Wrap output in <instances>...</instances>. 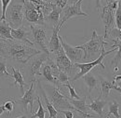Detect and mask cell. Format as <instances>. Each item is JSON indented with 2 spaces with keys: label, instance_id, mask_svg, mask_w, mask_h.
Returning a JSON list of instances; mask_svg holds the SVG:
<instances>
[{
  "label": "cell",
  "instance_id": "603a6c76",
  "mask_svg": "<svg viewBox=\"0 0 121 118\" xmlns=\"http://www.w3.org/2000/svg\"><path fill=\"white\" fill-rule=\"evenodd\" d=\"M100 95L104 97H108L111 89H113L114 86L112 82L107 80L105 78L100 77Z\"/></svg>",
  "mask_w": 121,
  "mask_h": 118
},
{
  "label": "cell",
  "instance_id": "ffe728a7",
  "mask_svg": "<svg viewBox=\"0 0 121 118\" xmlns=\"http://www.w3.org/2000/svg\"><path fill=\"white\" fill-rule=\"evenodd\" d=\"M62 9L58 7L53 1V5L52 6V10L45 18V20H48L53 22L54 25H58L60 21V14L62 13Z\"/></svg>",
  "mask_w": 121,
  "mask_h": 118
},
{
  "label": "cell",
  "instance_id": "5bb4252c",
  "mask_svg": "<svg viewBox=\"0 0 121 118\" xmlns=\"http://www.w3.org/2000/svg\"><path fill=\"white\" fill-rule=\"evenodd\" d=\"M60 29L61 28L60 27V24L53 26L51 37L50 39L49 42L47 44V48L50 53H56L62 47L58 35Z\"/></svg>",
  "mask_w": 121,
  "mask_h": 118
},
{
  "label": "cell",
  "instance_id": "8992f818",
  "mask_svg": "<svg viewBox=\"0 0 121 118\" xmlns=\"http://www.w3.org/2000/svg\"><path fill=\"white\" fill-rule=\"evenodd\" d=\"M24 18L23 3H14L9 6L6 13V20L13 29L21 27Z\"/></svg>",
  "mask_w": 121,
  "mask_h": 118
},
{
  "label": "cell",
  "instance_id": "f546056e",
  "mask_svg": "<svg viewBox=\"0 0 121 118\" xmlns=\"http://www.w3.org/2000/svg\"><path fill=\"white\" fill-rule=\"evenodd\" d=\"M1 16L0 18V21H2V20H6L7 10V9L10 4V3H12V1L2 0V1H1Z\"/></svg>",
  "mask_w": 121,
  "mask_h": 118
},
{
  "label": "cell",
  "instance_id": "5b68a950",
  "mask_svg": "<svg viewBox=\"0 0 121 118\" xmlns=\"http://www.w3.org/2000/svg\"><path fill=\"white\" fill-rule=\"evenodd\" d=\"M118 1H106V5L102 8L101 18L105 26L104 39H106L108 31L115 28V12H116Z\"/></svg>",
  "mask_w": 121,
  "mask_h": 118
},
{
  "label": "cell",
  "instance_id": "3957f363",
  "mask_svg": "<svg viewBox=\"0 0 121 118\" xmlns=\"http://www.w3.org/2000/svg\"><path fill=\"white\" fill-rule=\"evenodd\" d=\"M116 50H117V47L113 48L111 50H109L106 51L104 46L102 49L100 56L95 61H90V62H88V63H74V65L77 68H78L80 70L79 73H77L75 74V76L71 80V82H74V81H77L78 80H79L80 78H81L84 75H86V74L89 73L95 67H96L97 65H100L103 69H105V65H104V63H103V60H104V58L106 55L110 54L111 53L113 52Z\"/></svg>",
  "mask_w": 121,
  "mask_h": 118
},
{
  "label": "cell",
  "instance_id": "30bf717a",
  "mask_svg": "<svg viewBox=\"0 0 121 118\" xmlns=\"http://www.w3.org/2000/svg\"><path fill=\"white\" fill-rule=\"evenodd\" d=\"M30 28L31 30L35 42L46 54L49 55L50 52L47 48L48 43H47V34L44 27L40 25L31 24L30 25Z\"/></svg>",
  "mask_w": 121,
  "mask_h": 118
},
{
  "label": "cell",
  "instance_id": "d590c367",
  "mask_svg": "<svg viewBox=\"0 0 121 118\" xmlns=\"http://www.w3.org/2000/svg\"><path fill=\"white\" fill-rule=\"evenodd\" d=\"M67 3H68V1H67V0H66V1H62V0H60V1H54V3H55L58 7H60L61 9H62L67 5Z\"/></svg>",
  "mask_w": 121,
  "mask_h": 118
},
{
  "label": "cell",
  "instance_id": "6da1fadb",
  "mask_svg": "<svg viewBox=\"0 0 121 118\" xmlns=\"http://www.w3.org/2000/svg\"><path fill=\"white\" fill-rule=\"evenodd\" d=\"M41 54V50L32 46L16 40H3L0 42V55L20 64H25L30 58Z\"/></svg>",
  "mask_w": 121,
  "mask_h": 118
},
{
  "label": "cell",
  "instance_id": "74e56055",
  "mask_svg": "<svg viewBox=\"0 0 121 118\" xmlns=\"http://www.w3.org/2000/svg\"><path fill=\"white\" fill-rule=\"evenodd\" d=\"M27 118V117L25 116H20V117H18V118Z\"/></svg>",
  "mask_w": 121,
  "mask_h": 118
},
{
  "label": "cell",
  "instance_id": "44dd1931",
  "mask_svg": "<svg viewBox=\"0 0 121 118\" xmlns=\"http://www.w3.org/2000/svg\"><path fill=\"white\" fill-rule=\"evenodd\" d=\"M12 29L7 20L0 21V36L3 40H14L11 36Z\"/></svg>",
  "mask_w": 121,
  "mask_h": 118
},
{
  "label": "cell",
  "instance_id": "836d02e7",
  "mask_svg": "<svg viewBox=\"0 0 121 118\" xmlns=\"http://www.w3.org/2000/svg\"><path fill=\"white\" fill-rule=\"evenodd\" d=\"M0 76H8L13 78V74H10L7 70L6 63L2 61H0Z\"/></svg>",
  "mask_w": 121,
  "mask_h": 118
},
{
  "label": "cell",
  "instance_id": "d4e9b609",
  "mask_svg": "<svg viewBox=\"0 0 121 118\" xmlns=\"http://www.w3.org/2000/svg\"><path fill=\"white\" fill-rule=\"evenodd\" d=\"M41 88V90H42V95L43 97V99H44V102L45 105H46V108L47 110L49 112V118H57V116H58V110H57L56 108H54V106L52 105L51 103L49 101V99L47 97L46 93L45 92L44 89Z\"/></svg>",
  "mask_w": 121,
  "mask_h": 118
},
{
  "label": "cell",
  "instance_id": "2e32d148",
  "mask_svg": "<svg viewBox=\"0 0 121 118\" xmlns=\"http://www.w3.org/2000/svg\"><path fill=\"white\" fill-rule=\"evenodd\" d=\"M91 103L90 104L87 105V108L90 110L95 112L96 114H98L100 118L102 117L103 110L105 106L107 104V101L102 100L101 98V95H100L97 98H92L90 97Z\"/></svg>",
  "mask_w": 121,
  "mask_h": 118
},
{
  "label": "cell",
  "instance_id": "9c48e42d",
  "mask_svg": "<svg viewBox=\"0 0 121 118\" xmlns=\"http://www.w3.org/2000/svg\"><path fill=\"white\" fill-rule=\"evenodd\" d=\"M55 54V64L61 72L71 74L74 70V64L65 54L62 47Z\"/></svg>",
  "mask_w": 121,
  "mask_h": 118
},
{
  "label": "cell",
  "instance_id": "cb8c5ba5",
  "mask_svg": "<svg viewBox=\"0 0 121 118\" xmlns=\"http://www.w3.org/2000/svg\"><path fill=\"white\" fill-rule=\"evenodd\" d=\"M42 71H43L42 74H43L45 78H46V80L50 82H51V83L54 84V85H56V87H58V85H59L60 83L58 80L53 74L51 65H47V64L44 65V67H43Z\"/></svg>",
  "mask_w": 121,
  "mask_h": 118
},
{
  "label": "cell",
  "instance_id": "8d00e7d4",
  "mask_svg": "<svg viewBox=\"0 0 121 118\" xmlns=\"http://www.w3.org/2000/svg\"><path fill=\"white\" fill-rule=\"evenodd\" d=\"M5 112V109L4 108V106L3 104V105H0V116H1L3 114V113Z\"/></svg>",
  "mask_w": 121,
  "mask_h": 118
},
{
  "label": "cell",
  "instance_id": "9a60e30c",
  "mask_svg": "<svg viewBox=\"0 0 121 118\" xmlns=\"http://www.w3.org/2000/svg\"><path fill=\"white\" fill-rule=\"evenodd\" d=\"M11 36L14 40H21L23 43L28 44L30 46H34V43L32 42L28 37V32L24 26H21L17 29H12Z\"/></svg>",
  "mask_w": 121,
  "mask_h": 118
},
{
  "label": "cell",
  "instance_id": "4fadbf2b",
  "mask_svg": "<svg viewBox=\"0 0 121 118\" xmlns=\"http://www.w3.org/2000/svg\"><path fill=\"white\" fill-rule=\"evenodd\" d=\"M69 102L71 104L72 106L75 109L77 110V112L81 114L82 118H96V116L91 115L90 113H87V110L89 108H87L86 104V97L84 96L79 100L77 99H71L68 97Z\"/></svg>",
  "mask_w": 121,
  "mask_h": 118
},
{
  "label": "cell",
  "instance_id": "7402d4cb",
  "mask_svg": "<svg viewBox=\"0 0 121 118\" xmlns=\"http://www.w3.org/2000/svg\"><path fill=\"white\" fill-rule=\"evenodd\" d=\"M84 82L88 89L89 94H91L95 88L98 85V80L92 73H89L83 76Z\"/></svg>",
  "mask_w": 121,
  "mask_h": 118
},
{
  "label": "cell",
  "instance_id": "ac0fdd59",
  "mask_svg": "<svg viewBox=\"0 0 121 118\" xmlns=\"http://www.w3.org/2000/svg\"><path fill=\"white\" fill-rule=\"evenodd\" d=\"M114 42V44L111 46V48H117V52L116 55L114 56L113 59L111 60V65L114 66V71L117 72L119 70V65L121 61V40L119 39H113Z\"/></svg>",
  "mask_w": 121,
  "mask_h": 118
},
{
  "label": "cell",
  "instance_id": "f1b7e54d",
  "mask_svg": "<svg viewBox=\"0 0 121 118\" xmlns=\"http://www.w3.org/2000/svg\"><path fill=\"white\" fill-rule=\"evenodd\" d=\"M62 85H64L65 87H66L68 89V90H69V94H70V96H71V99H77V100H79L81 98V97H80L77 93L76 92V91H75V89L74 88L73 86V85L71 84L70 83V82H68L67 84H62Z\"/></svg>",
  "mask_w": 121,
  "mask_h": 118
},
{
  "label": "cell",
  "instance_id": "e0dca14e",
  "mask_svg": "<svg viewBox=\"0 0 121 118\" xmlns=\"http://www.w3.org/2000/svg\"><path fill=\"white\" fill-rule=\"evenodd\" d=\"M11 69L13 70V78H14V82H13V85H18L19 88H20V92L22 94V95L25 93V91H24V87L27 86V84L24 81V78L23 76L22 73H21L19 69H16L14 67H11Z\"/></svg>",
  "mask_w": 121,
  "mask_h": 118
},
{
  "label": "cell",
  "instance_id": "7c38bea8",
  "mask_svg": "<svg viewBox=\"0 0 121 118\" xmlns=\"http://www.w3.org/2000/svg\"><path fill=\"white\" fill-rule=\"evenodd\" d=\"M59 39L62 47L67 58L71 60L72 63L73 64L75 63H79L80 61L83 60V51L77 48L76 46L70 45L61 36H59Z\"/></svg>",
  "mask_w": 121,
  "mask_h": 118
},
{
  "label": "cell",
  "instance_id": "b9f144b4",
  "mask_svg": "<svg viewBox=\"0 0 121 118\" xmlns=\"http://www.w3.org/2000/svg\"><path fill=\"white\" fill-rule=\"evenodd\" d=\"M1 88H0V91H1Z\"/></svg>",
  "mask_w": 121,
  "mask_h": 118
},
{
  "label": "cell",
  "instance_id": "f35d334b",
  "mask_svg": "<svg viewBox=\"0 0 121 118\" xmlns=\"http://www.w3.org/2000/svg\"><path fill=\"white\" fill-rule=\"evenodd\" d=\"M106 118H110V115H109V114H108L106 116Z\"/></svg>",
  "mask_w": 121,
  "mask_h": 118
},
{
  "label": "cell",
  "instance_id": "277c9868",
  "mask_svg": "<svg viewBox=\"0 0 121 118\" xmlns=\"http://www.w3.org/2000/svg\"><path fill=\"white\" fill-rule=\"evenodd\" d=\"M23 13L25 19L36 25H44L45 17L43 11L35 1H23Z\"/></svg>",
  "mask_w": 121,
  "mask_h": 118
},
{
  "label": "cell",
  "instance_id": "484cf974",
  "mask_svg": "<svg viewBox=\"0 0 121 118\" xmlns=\"http://www.w3.org/2000/svg\"><path fill=\"white\" fill-rule=\"evenodd\" d=\"M119 104L116 101H113L109 104V112L108 114L113 115L115 118H121L119 113Z\"/></svg>",
  "mask_w": 121,
  "mask_h": 118
},
{
  "label": "cell",
  "instance_id": "1f68e13d",
  "mask_svg": "<svg viewBox=\"0 0 121 118\" xmlns=\"http://www.w3.org/2000/svg\"><path fill=\"white\" fill-rule=\"evenodd\" d=\"M10 99H9V101H7V102H5L4 103V108L5 109V111H7L9 113H11L13 110H14V109L15 107V102L14 101L12 98H10Z\"/></svg>",
  "mask_w": 121,
  "mask_h": 118
},
{
  "label": "cell",
  "instance_id": "4316f807",
  "mask_svg": "<svg viewBox=\"0 0 121 118\" xmlns=\"http://www.w3.org/2000/svg\"><path fill=\"white\" fill-rule=\"evenodd\" d=\"M37 101L39 107H38L37 112L34 115H32L31 118H45L46 111L44 109L41 101H40V97H37Z\"/></svg>",
  "mask_w": 121,
  "mask_h": 118
},
{
  "label": "cell",
  "instance_id": "ab89813d",
  "mask_svg": "<svg viewBox=\"0 0 121 118\" xmlns=\"http://www.w3.org/2000/svg\"><path fill=\"white\" fill-rule=\"evenodd\" d=\"M117 91H118V92H119V93H121V90H117Z\"/></svg>",
  "mask_w": 121,
  "mask_h": 118
},
{
  "label": "cell",
  "instance_id": "4dcf8cb0",
  "mask_svg": "<svg viewBox=\"0 0 121 118\" xmlns=\"http://www.w3.org/2000/svg\"><path fill=\"white\" fill-rule=\"evenodd\" d=\"M108 37H113V39H115L121 40V30L117 28H112L108 31V33L107 34L106 39Z\"/></svg>",
  "mask_w": 121,
  "mask_h": 118
},
{
  "label": "cell",
  "instance_id": "60d3db41",
  "mask_svg": "<svg viewBox=\"0 0 121 118\" xmlns=\"http://www.w3.org/2000/svg\"><path fill=\"white\" fill-rule=\"evenodd\" d=\"M0 59H3V58L1 56V55H0Z\"/></svg>",
  "mask_w": 121,
  "mask_h": 118
},
{
  "label": "cell",
  "instance_id": "52a82bcc",
  "mask_svg": "<svg viewBox=\"0 0 121 118\" xmlns=\"http://www.w3.org/2000/svg\"><path fill=\"white\" fill-rule=\"evenodd\" d=\"M51 103L57 110H73L77 112V109L72 106L68 99V97L64 95L56 86L52 88V93L50 97Z\"/></svg>",
  "mask_w": 121,
  "mask_h": 118
},
{
  "label": "cell",
  "instance_id": "7a4b0ae2",
  "mask_svg": "<svg viewBox=\"0 0 121 118\" xmlns=\"http://www.w3.org/2000/svg\"><path fill=\"white\" fill-rule=\"evenodd\" d=\"M105 44H108V43L104 40V36L98 35L96 30H93L90 40L76 47L83 51V60H89L91 59V56H94L98 53L100 54L102 49Z\"/></svg>",
  "mask_w": 121,
  "mask_h": 118
},
{
  "label": "cell",
  "instance_id": "8fae6325",
  "mask_svg": "<svg viewBox=\"0 0 121 118\" xmlns=\"http://www.w3.org/2000/svg\"><path fill=\"white\" fill-rule=\"evenodd\" d=\"M35 82L31 81V84L30 88L25 92L22 97L20 98H12L16 103L21 104L23 106L24 110L27 111L28 106L30 105V113L32 114V110H33V104L36 98V91L35 89Z\"/></svg>",
  "mask_w": 121,
  "mask_h": 118
},
{
  "label": "cell",
  "instance_id": "83f0119b",
  "mask_svg": "<svg viewBox=\"0 0 121 118\" xmlns=\"http://www.w3.org/2000/svg\"><path fill=\"white\" fill-rule=\"evenodd\" d=\"M115 25L117 28L121 30V1H119L115 12Z\"/></svg>",
  "mask_w": 121,
  "mask_h": 118
},
{
  "label": "cell",
  "instance_id": "ba28073f",
  "mask_svg": "<svg viewBox=\"0 0 121 118\" xmlns=\"http://www.w3.org/2000/svg\"><path fill=\"white\" fill-rule=\"evenodd\" d=\"M83 1H74L71 5H66L63 14V16L60 21V27L62 28V25L64 24L65 22L70 19L71 18L76 16H88L89 15L84 13L82 9V4Z\"/></svg>",
  "mask_w": 121,
  "mask_h": 118
},
{
  "label": "cell",
  "instance_id": "e575fe53",
  "mask_svg": "<svg viewBox=\"0 0 121 118\" xmlns=\"http://www.w3.org/2000/svg\"><path fill=\"white\" fill-rule=\"evenodd\" d=\"M58 112L64 115L65 118H74L73 112L71 110H58Z\"/></svg>",
  "mask_w": 121,
  "mask_h": 118
},
{
  "label": "cell",
  "instance_id": "d6986e66",
  "mask_svg": "<svg viewBox=\"0 0 121 118\" xmlns=\"http://www.w3.org/2000/svg\"><path fill=\"white\" fill-rule=\"evenodd\" d=\"M45 61H46V58L42 57L41 58H38L32 62L31 68H30V74H31V76L32 78V81L35 82L36 76H40L42 74L40 70Z\"/></svg>",
  "mask_w": 121,
  "mask_h": 118
},
{
  "label": "cell",
  "instance_id": "d6a6232c",
  "mask_svg": "<svg viewBox=\"0 0 121 118\" xmlns=\"http://www.w3.org/2000/svg\"><path fill=\"white\" fill-rule=\"evenodd\" d=\"M112 84L114 86L115 90H121V74L115 76L114 77V79Z\"/></svg>",
  "mask_w": 121,
  "mask_h": 118
}]
</instances>
